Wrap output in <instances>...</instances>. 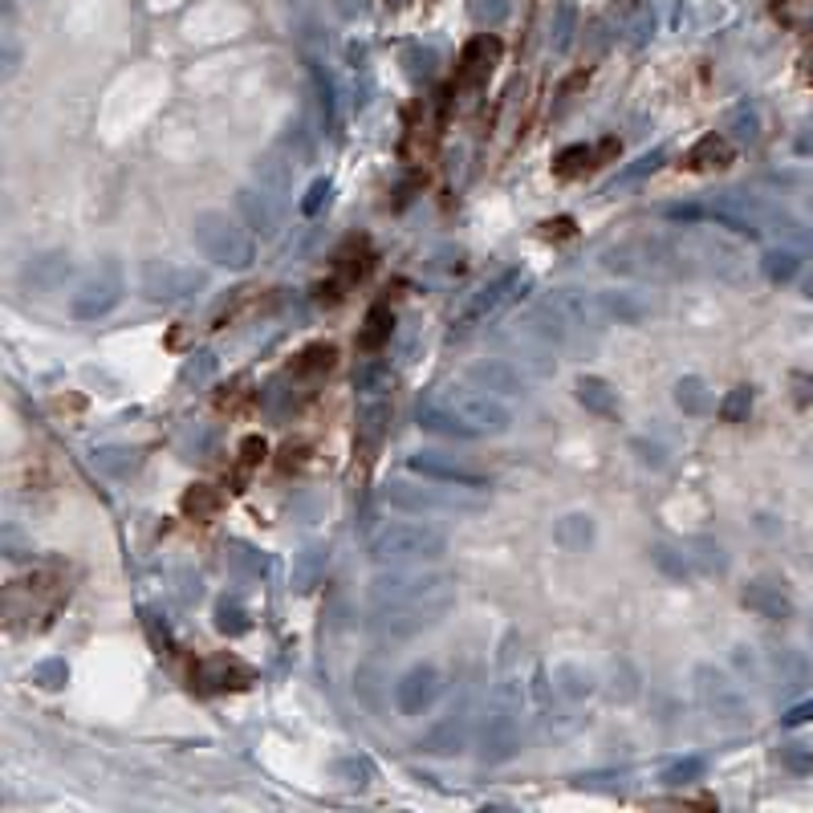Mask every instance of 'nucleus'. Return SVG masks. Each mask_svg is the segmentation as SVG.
I'll use <instances>...</instances> for the list:
<instances>
[{
    "instance_id": "obj_20",
    "label": "nucleus",
    "mask_w": 813,
    "mask_h": 813,
    "mask_svg": "<svg viewBox=\"0 0 813 813\" xmlns=\"http://www.w3.org/2000/svg\"><path fill=\"white\" fill-rule=\"evenodd\" d=\"M366 269H370V253H366V244H350L346 253L338 257V265H334V281H330V301L334 297H342L338 289H350L358 277H366Z\"/></svg>"
},
{
    "instance_id": "obj_43",
    "label": "nucleus",
    "mask_w": 813,
    "mask_h": 813,
    "mask_svg": "<svg viewBox=\"0 0 813 813\" xmlns=\"http://www.w3.org/2000/svg\"><path fill=\"white\" fill-rule=\"evenodd\" d=\"M570 37H574V9L570 5H561V13H557V37H553V49L561 53V49H570Z\"/></svg>"
},
{
    "instance_id": "obj_42",
    "label": "nucleus",
    "mask_w": 813,
    "mask_h": 813,
    "mask_svg": "<svg viewBox=\"0 0 813 813\" xmlns=\"http://www.w3.org/2000/svg\"><path fill=\"white\" fill-rule=\"evenodd\" d=\"M265 440H261V435H248V440L240 444V468H257L261 460H265Z\"/></svg>"
},
{
    "instance_id": "obj_22",
    "label": "nucleus",
    "mask_w": 813,
    "mask_h": 813,
    "mask_svg": "<svg viewBox=\"0 0 813 813\" xmlns=\"http://www.w3.org/2000/svg\"><path fill=\"white\" fill-rule=\"evenodd\" d=\"M322 578H326V549H301L293 557V590L309 594Z\"/></svg>"
},
{
    "instance_id": "obj_7",
    "label": "nucleus",
    "mask_w": 813,
    "mask_h": 813,
    "mask_svg": "<svg viewBox=\"0 0 813 813\" xmlns=\"http://www.w3.org/2000/svg\"><path fill=\"white\" fill-rule=\"evenodd\" d=\"M435 696H440V671H435L431 663H419V667L403 671L399 683H395V708L403 716H423L435 704Z\"/></svg>"
},
{
    "instance_id": "obj_23",
    "label": "nucleus",
    "mask_w": 813,
    "mask_h": 813,
    "mask_svg": "<svg viewBox=\"0 0 813 813\" xmlns=\"http://www.w3.org/2000/svg\"><path fill=\"white\" fill-rule=\"evenodd\" d=\"M553 541H557L561 549H566V553H586L590 541H594V521L582 517V513H574V517H566V521H557Z\"/></svg>"
},
{
    "instance_id": "obj_13",
    "label": "nucleus",
    "mask_w": 813,
    "mask_h": 813,
    "mask_svg": "<svg viewBox=\"0 0 813 813\" xmlns=\"http://www.w3.org/2000/svg\"><path fill=\"white\" fill-rule=\"evenodd\" d=\"M192 679H196L200 692H228V687H244L248 679H253V671H248L240 659H232V655H212V659L196 663Z\"/></svg>"
},
{
    "instance_id": "obj_32",
    "label": "nucleus",
    "mask_w": 813,
    "mask_h": 813,
    "mask_svg": "<svg viewBox=\"0 0 813 813\" xmlns=\"http://www.w3.org/2000/svg\"><path fill=\"white\" fill-rule=\"evenodd\" d=\"M557 683H561V692H566L570 700H586V696L594 692L590 671H582V667H574V663H561V667H557Z\"/></svg>"
},
{
    "instance_id": "obj_41",
    "label": "nucleus",
    "mask_w": 813,
    "mask_h": 813,
    "mask_svg": "<svg viewBox=\"0 0 813 813\" xmlns=\"http://www.w3.org/2000/svg\"><path fill=\"white\" fill-rule=\"evenodd\" d=\"M663 159H667V155H663V151H659V147H655V151H651V155H643V159H635V167H627V171H622V175H618V179H614V183H610V187H618V183H631V179H639V175H647V171H655V167H659V163H663Z\"/></svg>"
},
{
    "instance_id": "obj_51",
    "label": "nucleus",
    "mask_w": 813,
    "mask_h": 813,
    "mask_svg": "<svg viewBox=\"0 0 813 813\" xmlns=\"http://www.w3.org/2000/svg\"><path fill=\"white\" fill-rule=\"evenodd\" d=\"M305 456H309V448H305V444H285V448H281V468H285V472H293V468H301V464H305Z\"/></svg>"
},
{
    "instance_id": "obj_44",
    "label": "nucleus",
    "mask_w": 813,
    "mask_h": 813,
    "mask_svg": "<svg viewBox=\"0 0 813 813\" xmlns=\"http://www.w3.org/2000/svg\"><path fill=\"white\" fill-rule=\"evenodd\" d=\"M326 200H330V179H318L314 187H309V196L301 200V212H305V216H318V208H322Z\"/></svg>"
},
{
    "instance_id": "obj_19",
    "label": "nucleus",
    "mask_w": 813,
    "mask_h": 813,
    "mask_svg": "<svg viewBox=\"0 0 813 813\" xmlns=\"http://www.w3.org/2000/svg\"><path fill=\"white\" fill-rule=\"evenodd\" d=\"M391 334H395V314L387 305H370V314H366V322L358 330V350H366V354L383 350L391 342Z\"/></svg>"
},
{
    "instance_id": "obj_5",
    "label": "nucleus",
    "mask_w": 813,
    "mask_h": 813,
    "mask_svg": "<svg viewBox=\"0 0 813 813\" xmlns=\"http://www.w3.org/2000/svg\"><path fill=\"white\" fill-rule=\"evenodd\" d=\"M529 289V281L517 273V269H509V273H500L492 285H484V289H476V297L460 309V326H472V322H484L488 314H496V309H505L509 301H517L521 293Z\"/></svg>"
},
{
    "instance_id": "obj_40",
    "label": "nucleus",
    "mask_w": 813,
    "mask_h": 813,
    "mask_svg": "<svg viewBox=\"0 0 813 813\" xmlns=\"http://www.w3.org/2000/svg\"><path fill=\"white\" fill-rule=\"evenodd\" d=\"M407 61H411L407 70H411L415 78H431V74H435V66H440V57H435V49H419V45H415V49H407Z\"/></svg>"
},
{
    "instance_id": "obj_35",
    "label": "nucleus",
    "mask_w": 813,
    "mask_h": 813,
    "mask_svg": "<svg viewBox=\"0 0 813 813\" xmlns=\"http://www.w3.org/2000/svg\"><path fill=\"white\" fill-rule=\"evenodd\" d=\"M29 679L41 687V692H57V687L70 679V667H66V659H45L29 671Z\"/></svg>"
},
{
    "instance_id": "obj_21",
    "label": "nucleus",
    "mask_w": 813,
    "mask_h": 813,
    "mask_svg": "<svg viewBox=\"0 0 813 813\" xmlns=\"http://www.w3.org/2000/svg\"><path fill=\"white\" fill-rule=\"evenodd\" d=\"M179 509L192 517V521H212L220 509H224V496H220V488H212V484H192L183 492V500H179Z\"/></svg>"
},
{
    "instance_id": "obj_52",
    "label": "nucleus",
    "mask_w": 813,
    "mask_h": 813,
    "mask_svg": "<svg viewBox=\"0 0 813 813\" xmlns=\"http://www.w3.org/2000/svg\"><path fill=\"white\" fill-rule=\"evenodd\" d=\"M805 720H813V700H805V704H797L789 716H785V724H805Z\"/></svg>"
},
{
    "instance_id": "obj_10",
    "label": "nucleus",
    "mask_w": 813,
    "mask_h": 813,
    "mask_svg": "<svg viewBox=\"0 0 813 813\" xmlns=\"http://www.w3.org/2000/svg\"><path fill=\"white\" fill-rule=\"evenodd\" d=\"M118 273H114V265H106V273L98 277V281H86L74 297H70V314L74 318H82V322H94V318H102L106 309L118 301Z\"/></svg>"
},
{
    "instance_id": "obj_16",
    "label": "nucleus",
    "mask_w": 813,
    "mask_h": 813,
    "mask_svg": "<svg viewBox=\"0 0 813 813\" xmlns=\"http://www.w3.org/2000/svg\"><path fill=\"white\" fill-rule=\"evenodd\" d=\"M387 419H391V407L379 399H366L358 407V452H374L383 440V431H387Z\"/></svg>"
},
{
    "instance_id": "obj_45",
    "label": "nucleus",
    "mask_w": 813,
    "mask_h": 813,
    "mask_svg": "<svg viewBox=\"0 0 813 813\" xmlns=\"http://www.w3.org/2000/svg\"><path fill=\"white\" fill-rule=\"evenodd\" d=\"M476 17L488 21V25H500V21L509 17V0H480V5H476Z\"/></svg>"
},
{
    "instance_id": "obj_24",
    "label": "nucleus",
    "mask_w": 813,
    "mask_h": 813,
    "mask_svg": "<svg viewBox=\"0 0 813 813\" xmlns=\"http://www.w3.org/2000/svg\"><path fill=\"white\" fill-rule=\"evenodd\" d=\"M578 399L594 411V415H618V391L598 379V374H586V379H578Z\"/></svg>"
},
{
    "instance_id": "obj_15",
    "label": "nucleus",
    "mask_w": 813,
    "mask_h": 813,
    "mask_svg": "<svg viewBox=\"0 0 813 813\" xmlns=\"http://www.w3.org/2000/svg\"><path fill=\"white\" fill-rule=\"evenodd\" d=\"M444 578H448V574H431V578H423V574H391V578L374 582L370 598H374V606L403 602V598H411V594H423V590H431V586H440Z\"/></svg>"
},
{
    "instance_id": "obj_47",
    "label": "nucleus",
    "mask_w": 813,
    "mask_h": 813,
    "mask_svg": "<svg viewBox=\"0 0 813 813\" xmlns=\"http://www.w3.org/2000/svg\"><path fill=\"white\" fill-rule=\"evenodd\" d=\"M732 122H736V135H740V139H757V114L748 110V106H736V110H732Z\"/></svg>"
},
{
    "instance_id": "obj_12",
    "label": "nucleus",
    "mask_w": 813,
    "mask_h": 813,
    "mask_svg": "<svg viewBox=\"0 0 813 813\" xmlns=\"http://www.w3.org/2000/svg\"><path fill=\"white\" fill-rule=\"evenodd\" d=\"M517 748H521V724H517V716H513V712H496V716H488L480 757H484L488 765H500V761L517 757Z\"/></svg>"
},
{
    "instance_id": "obj_49",
    "label": "nucleus",
    "mask_w": 813,
    "mask_h": 813,
    "mask_svg": "<svg viewBox=\"0 0 813 813\" xmlns=\"http://www.w3.org/2000/svg\"><path fill=\"white\" fill-rule=\"evenodd\" d=\"M789 387H793V399H797V407L813 403V374H793V379H789Z\"/></svg>"
},
{
    "instance_id": "obj_36",
    "label": "nucleus",
    "mask_w": 813,
    "mask_h": 813,
    "mask_svg": "<svg viewBox=\"0 0 813 813\" xmlns=\"http://www.w3.org/2000/svg\"><path fill=\"white\" fill-rule=\"evenodd\" d=\"M464 744V732H460V724L456 720H444L435 732H427V740H423V748L427 753H456V748Z\"/></svg>"
},
{
    "instance_id": "obj_48",
    "label": "nucleus",
    "mask_w": 813,
    "mask_h": 813,
    "mask_svg": "<svg viewBox=\"0 0 813 813\" xmlns=\"http://www.w3.org/2000/svg\"><path fill=\"white\" fill-rule=\"evenodd\" d=\"M785 765L797 769V773H805V769H813V753H809L805 744H789V748H785Z\"/></svg>"
},
{
    "instance_id": "obj_33",
    "label": "nucleus",
    "mask_w": 813,
    "mask_h": 813,
    "mask_svg": "<svg viewBox=\"0 0 813 813\" xmlns=\"http://www.w3.org/2000/svg\"><path fill=\"white\" fill-rule=\"evenodd\" d=\"M472 379H480L488 391H505V395H513L521 383H517V374L513 370H505L500 362H488V366H472Z\"/></svg>"
},
{
    "instance_id": "obj_27",
    "label": "nucleus",
    "mask_w": 813,
    "mask_h": 813,
    "mask_svg": "<svg viewBox=\"0 0 813 813\" xmlns=\"http://www.w3.org/2000/svg\"><path fill=\"white\" fill-rule=\"evenodd\" d=\"M387 500L399 509H468V505H456V500H440V496H431V492H411L407 484H391L387 488Z\"/></svg>"
},
{
    "instance_id": "obj_37",
    "label": "nucleus",
    "mask_w": 813,
    "mask_h": 813,
    "mask_svg": "<svg viewBox=\"0 0 813 813\" xmlns=\"http://www.w3.org/2000/svg\"><path fill=\"white\" fill-rule=\"evenodd\" d=\"M748 411H753V391H748V387H732V391L720 399V419H724V423H744Z\"/></svg>"
},
{
    "instance_id": "obj_9",
    "label": "nucleus",
    "mask_w": 813,
    "mask_h": 813,
    "mask_svg": "<svg viewBox=\"0 0 813 813\" xmlns=\"http://www.w3.org/2000/svg\"><path fill=\"white\" fill-rule=\"evenodd\" d=\"M407 468L419 472V476H427V480H440V484L488 488V480H484L476 468H464V464H456V460H448V456H440V452H415V456L407 460Z\"/></svg>"
},
{
    "instance_id": "obj_53",
    "label": "nucleus",
    "mask_w": 813,
    "mask_h": 813,
    "mask_svg": "<svg viewBox=\"0 0 813 813\" xmlns=\"http://www.w3.org/2000/svg\"><path fill=\"white\" fill-rule=\"evenodd\" d=\"M545 232H549V236H570V232H574V220H549Z\"/></svg>"
},
{
    "instance_id": "obj_4",
    "label": "nucleus",
    "mask_w": 813,
    "mask_h": 813,
    "mask_svg": "<svg viewBox=\"0 0 813 813\" xmlns=\"http://www.w3.org/2000/svg\"><path fill=\"white\" fill-rule=\"evenodd\" d=\"M440 407H448L468 427V435H500L513 427V411L488 391H448Z\"/></svg>"
},
{
    "instance_id": "obj_17",
    "label": "nucleus",
    "mask_w": 813,
    "mask_h": 813,
    "mask_svg": "<svg viewBox=\"0 0 813 813\" xmlns=\"http://www.w3.org/2000/svg\"><path fill=\"white\" fill-rule=\"evenodd\" d=\"M732 155H736V151H732V143H728L724 135H716V131H712V135H704V139H700L692 151L683 155V167H692V171H712V167H728V163H732Z\"/></svg>"
},
{
    "instance_id": "obj_25",
    "label": "nucleus",
    "mask_w": 813,
    "mask_h": 813,
    "mask_svg": "<svg viewBox=\"0 0 813 813\" xmlns=\"http://www.w3.org/2000/svg\"><path fill=\"white\" fill-rule=\"evenodd\" d=\"M354 387L362 391V399H379L391 391V366L383 358H366L354 374Z\"/></svg>"
},
{
    "instance_id": "obj_14",
    "label": "nucleus",
    "mask_w": 813,
    "mask_h": 813,
    "mask_svg": "<svg viewBox=\"0 0 813 813\" xmlns=\"http://www.w3.org/2000/svg\"><path fill=\"white\" fill-rule=\"evenodd\" d=\"M740 602L753 610L757 618H769V622H777V618H789L793 614V602H789V594L781 590V586H773V582H748L744 586V594H740Z\"/></svg>"
},
{
    "instance_id": "obj_30",
    "label": "nucleus",
    "mask_w": 813,
    "mask_h": 813,
    "mask_svg": "<svg viewBox=\"0 0 813 813\" xmlns=\"http://www.w3.org/2000/svg\"><path fill=\"white\" fill-rule=\"evenodd\" d=\"M94 464H98L106 476H131L135 464H139V452H131V448H98V452H94Z\"/></svg>"
},
{
    "instance_id": "obj_31",
    "label": "nucleus",
    "mask_w": 813,
    "mask_h": 813,
    "mask_svg": "<svg viewBox=\"0 0 813 813\" xmlns=\"http://www.w3.org/2000/svg\"><path fill=\"white\" fill-rule=\"evenodd\" d=\"M704 757H679V761H671L663 773H659V781L663 785H671V789H679V785H692V781H700L704 777Z\"/></svg>"
},
{
    "instance_id": "obj_28",
    "label": "nucleus",
    "mask_w": 813,
    "mask_h": 813,
    "mask_svg": "<svg viewBox=\"0 0 813 813\" xmlns=\"http://www.w3.org/2000/svg\"><path fill=\"white\" fill-rule=\"evenodd\" d=\"M675 403H679L687 415H704V411H708V387H704V379H696V374L679 379V383H675Z\"/></svg>"
},
{
    "instance_id": "obj_26",
    "label": "nucleus",
    "mask_w": 813,
    "mask_h": 813,
    "mask_svg": "<svg viewBox=\"0 0 813 813\" xmlns=\"http://www.w3.org/2000/svg\"><path fill=\"white\" fill-rule=\"evenodd\" d=\"M334 346H326V342H318V346H305L297 358H293V379H314V374H326L330 366H334Z\"/></svg>"
},
{
    "instance_id": "obj_39",
    "label": "nucleus",
    "mask_w": 813,
    "mask_h": 813,
    "mask_svg": "<svg viewBox=\"0 0 813 813\" xmlns=\"http://www.w3.org/2000/svg\"><path fill=\"white\" fill-rule=\"evenodd\" d=\"M793 273H797V257L793 253H769L765 257V277L769 281L785 285V281H793Z\"/></svg>"
},
{
    "instance_id": "obj_34",
    "label": "nucleus",
    "mask_w": 813,
    "mask_h": 813,
    "mask_svg": "<svg viewBox=\"0 0 813 813\" xmlns=\"http://www.w3.org/2000/svg\"><path fill=\"white\" fill-rule=\"evenodd\" d=\"M216 631L220 635H244L248 631V610L236 602V598H224L216 606Z\"/></svg>"
},
{
    "instance_id": "obj_1",
    "label": "nucleus",
    "mask_w": 813,
    "mask_h": 813,
    "mask_svg": "<svg viewBox=\"0 0 813 813\" xmlns=\"http://www.w3.org/2000/svg\"><path fill=\"white\" fill-rule=\"evenodd\" d=\"M452 598H456V582L444 578L440 586H431V590H423V594H411V598H403V602L379 606V622H374V627H379L383 635H391V639H407V635L431 627V622H440V618L448 614Z\"/></svg>"
},
{
    "instance_id": "obj_46",
    "label": "nucleus",
    "mask_w": 813,
    "mask_h": 813,
    "mask_svg": "<svg viewBox=\"0 0 813 813\" xmlns=\"http://www.w3.org/2000/svg\"><path fill=\"white\" fill-rule=\"evenodd\" d=\"M671 224H700V220H708V208H696V204H683V208H667L663 212Z\"/></svg>"
},
{
    "instance_id": "obj_54",
    "label": "nucleus",
    "mask_w": 813,
    "mask_h": 813,
    "mask_svg": "<svg viewBox=\"0 0 813 813\" xmlns=\"http://www.w3.org/2000/svg\"><path fill=\"white\" fill-rule=\"evenodd\" d=\"M805 61H809V74H813V41H809V57Z\"/></svg>"
},
{
    "instance_id": "obj_11",
    "label": "nucleus",
    "mask_w": 813,
    "mask_h": 813,
    "mask_svg": "<svg viewBox=\"0 0 813 813\" xmlns=\"http://www.w3.org/2000/svg\"><path fill=\"white\" fill-rule=\"evenodd\" d=\"M200 285H204V277H200L196 269H171V265H159V261H151V265L143 269V293L155 297V301L183 297V293H192V289H200Z\"/></svg>"
},
{
    "instance_id": "obj_2",
    "label": "nucleus",
    "mask_w": 813,
    "mask_h": 813,
    "mask_svg": "<svg viewBox=\"0 0 813 813\" xmlns=\"http://www.w3.org/2000/svg\"><path fill=\"white\" fill-rule=\"evenodd\" d=\"M192 236H196L200 253H204L212 265L248 269V265L257 261L253 240L244 236V228H240L236 220H228V212H200L196 224H192Z\"/></svg>"
},
{
    "instance_id": "obj_6",
    "label": "nucleus",
    "mask_w": 813,
    "mask_h": 813,
    "mask_svg": "<svg viewBox=\"0 0 813 813\" xmlns=\"http://www.w3.org/2000/svg\"><path fill=\"white\" fill-rule=\"evenodd\" d=\"M696 692H700V704L708 708L712 720H740L744 716V696L736 692V683L724 671L700 667L696 671Z\"/></svg>"
},
{
    "instance_id": "obj_18",
    "label": "nucleus",
    "mask_w": 813,
    "mask_h": 813,
    "mask_svg": "<svg viewBox=\"0 0 813 813\" xmlns=\"http://www.w3.org/2000/svg\"><path fill=\"white\" fill-rule=\"evenodd\" d=\"M647 553H651L655 570H659L663 578H671V582H692V578H696L692 553H683V549H675V545H663V541H655Z\"/></svg>"
},
{
    "instance_id": "obj_38",
    "label": "nucleus",
    "mask_w": 813,
    "mask_h": 813,
    "mask_svg": "<svg viewBox=\"0 0 813 813\" xmlns=\"http://www.w3.org/2000/svg\"><path fill=\"white\" fill-rule=\"evenodd\" d=\"M598 305L606 309L610 318H618V322H639V318L647 314V309H643V305H635L631 297H602Z\"/></svg>"
},
{
    "instance_id": "obj_50",
    "label": "nucleus",
    "mask_w": 813,
    "mask_h": 813,
    "mask_svg": "<svg viewBox=\"0 0 813 813\" xmlns=\"http://www.w3.org/2000/svg\"><path fill=\"white\" fill-rule=\"evenodd\" d=\"M338 773H342V777H350L346 785H366V781H370V765H366V761H342V765H338Z\"/></svg>"
},
{
    "instance_id": "obj_29",
    "label": "nucleus",
    "mask_w": 813,
    "mask_h": 813,
    "mask_svg": "<svg viewBox=\"0 0 813 813\" xmlns=\"http://www.w3.org/2000/svg\"><path fill=\"white\" fill-rule=\"evenodd\" d=\"M594 159H598V151H594V147H586V143H574V147H566V151L557 155L553 171H557L561 179H574V175H582L586 167H594Z\"/></svg>"
},
{
    "instance_id": "obj_8",
    "label": "nucleus",
    "mask_w": 813,
    "mask_h": 813,
    "mask_svg": "<svg viewBox=\"0 0 813 813\" xmlns=\"http://www.w3.org/2000/svg\"><path fill=\"white\" fill-rule=\"evenodd\" d=\"M496 57H500V41L492 33H480L464 45L460 53V66H456V86L452 90H476L488 82L492 66H496Z\"/></svg>"
},
{
    "instance_id": "obj_3",
    "label": "nucleus",
    "mask_w": 813,
    "mask_h": 813,
    "mask_svg": "<svg viewBox=\"0 0 813 813\" xmlns=\"http://www.w3.org/2000/svg\"><path fill=\"white\" fill-rule=\"evenodd\" d=\"M448 549V537L431 525H387L370 537V561L379 566H407V561H431Z\"/></svg>"
}]
</instances>
